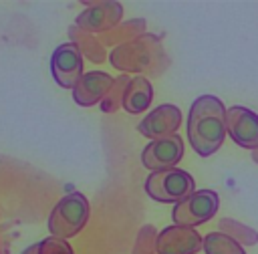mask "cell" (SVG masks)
Returning a JSON list of instances; mask_svg holds the SVG:
<instances>
[{
  "instance_id": "obj_1",
  "label": "cell",
  "mask_w": 258,
  "mask_h": 254,
  "mask_svg": "<svg viewBox=\"0 0 258 254\" xmlns=\"http://www.w3.org/2000/svg\"><path fill=\"white\" fill-rule=\"evenodd\" d=\"M226 107L214 95L198 97L187 113V139L200 157L216 153L226 137Z\"/></svg>"
},
{
  "instance_id": "obj_2",
  "label": "cell",
  "mask_w": 258,
  "mask_h": 254,
  "mask_svg": "<svg viewBox=\"0 0 258 254\" xmlns=\"http://www.w3.org/2000/svg\"><path fill=\"white\" fill-rule=\"evenodd\" d=\"M109 62L123 73H137V77H159L169 67V56L157 34H143L109 52Z\"/></svg>"
},
{
  "instance_id": "obj_3",
  "label": "cell",
  "mask_w": 258,
  "mask_h": 254,
  "mask_svg": "<svg viewBox=\"0 0 258 254\" xmlns=\"http://www.w3.org/2000/svg\"><path fill=\"white\" fill-rule=\"evenodd\" d=\"M89 220V202L85 194L71 192L62 196L48 214V234L52 238L69 240L79 234Z\"/></svg>"
},
{
  "instance_id": "obj_4",
  "label": "cell",
  "mask_w": 258,
  "mask_h": 254,
  "mask_svg": "<svg viewBox=\"0 0 258 254\" xmlns=\"http://www.w3.org/2000/svg\"><path fill=\"white\" fill-rule=\"evenodd\" d=\"M196 192L194 177L179 167L153 171L145 179V194L161 204H179Z\"/></svg>"
},
{
  "instance_id": "obj_5",
  "label": "cell",
  "mask_w": 258,
  "mask_h": 254,
  "mask_svg": "<svg viewBox=\"0 0 258 254\" xmlns=\"http://www.w3.org/2000/svg\"><path fill=\"white\" fill-rule=\"evenodd\" d=\"M218 208H220V198L214 189H196L189 198L173 206L171 218H173V224L177 226L196 228L212 220Z\"/></svg>"
},
{
  "instance_id": "obj_6",
  "label": "cell",
  "mask_w": 258,
  "mask_h": 254,
  "mask_svg": "<svg viewBox=\"0 0 258 254\" xmlns=\"http://www.w3.org/2000/svg\"><path fill=\"white\" fill-rule=\"evenodd\" d=\"M83 65H85V58H83L81 50L73 42L58 44L50 54L52 79L64 89H73L79 83V79L85 75L83 73Z\"/></svg>"
},
{
  "instance_id": "obj_7",
  "label": "cell",
  "mask_w": 258,
  "mask_h": 254,
  "mask_svg": "<svg viewBox=\"0 0 258 254\" xmlns=\"http://www.w3.org/2000/svg\"><path fill=\"white\" fill-rule=\"evenodd\" d=\"M181 157H183V139L177 133L149 141L141 151V163L147 169H151V173L177 167Z\"/></svg>"
},
{
  "instance_id": "obj_8",
  "label": "cell",
  "mask_w": 258,
  "mask_h": 254,
  "mask_svg": "<svg viewBox=\"0 0 258 254\" xmlns=\"http://www.w3.org/2000/svg\"><path fill=\"white\" fill-rule=\"evenodd\" d=\"M123 16V4L115 0H103V2H93L89 8H85L77 18L75 24L91 34H103L111 28H115L121 22Z\"/></svg>"
},
{
  "instance_id": "obj_9",
  "label": "cell",
  "mask_w": 258,
  "mask_h": 254,
  "mask_svg": "<svg viewBox=\"0 0 258 254\" xmlns=\"http://www.w3.org/2000/svg\"><path fill=\"white\" fill-rule=\"evenodd\" d=\"M226 129L232 141L244 149H258V115L242 105L226 109Z\"/></svg>"
},
{
  "instance_id": "obj_10",
  "label": "cell",
  "mask_w": 258,
  "mask_h": 254,
  "mask_svg": "<svg viewBox=\"0 0 258 254\" xmlns=\"http://www.w3.org/2000/svg\"><path fill=\"white\" fill-rule=\"evenodd\" d=\"M181 125V111L179 107L165 103L155 107L151 113H147L139 123H137V131L145 137H149L151 141L161 139V137H169L175 135L177 129Z\"/></svg>"
},
{
  "instance_id": "obj_11",
  "label": "cell",
  "mask_w": 258,
  "mask_h": 254,
  "mask_svg": "<svg viewBox=\"0 0 258 254\" xmlns=\"http://www.w3.org/2000/svg\"><path fill=\"white\" fill-rule=\"evenodd\" d=\"M204 250V238L196 228L167 226L157 236V254H198Z\"/></svg>"
},
{
  "instance_id": "obj_12",
  "label": "cell",
  "mask_w": 258,
  "mask_h": 254,
  "mask_svg": "<svg viewBox=\"0 0 258 254\" xmlns=\"http://www.w3.org/2000/svg\"><path fill=\"white\" fill-rule=\"evenodd\" d=\"M113 81L115 79L109 73H103V71L85 73L79 79V83L73 87V99H75V103L81 105V107L99 105L105 99V95L109 93Z\"/></svg>"
},
{
  "instance_id": "obj_13",
  "label": "cell",
  "mask_w": 258,
  "mask_h": 254,
  "mask_svg": "<svg viewBox=\"0 0 258 254\" xmlns=\"http://www.w3.org/2000/svg\"><path fill=\"white\" fill-rule=\"evenodd\" d=\"M143 34H147L145 18H129L125 22H119L115 28L99 34L97 38L101 40L103 46H111V50H113V48L123 46V44L131 42V40H135V38H139Z\"/></svg>"
},
{
  "instance_id": "obj_14",
  "label": "cell",
  "mask_w": 258,
  "mask_h": 254,
  "mask_svg": "<svg viewBox=\"0 0 258 254\" xmlns=\"http://www.w3.org/2000/svg\"><path fill=\"white\" fill-rule=\"evenodd\" d=\"M67 34H69V42H73L81 50V54L87 56L91 62L101 65V62L109 60V54H107L105 46L101 44V40L97 38V34H91V32L79 28L77 24H71Z\"/></svg>"
},
{
  "instance_id": "obj_15",
  "label": "cell",
  "mask_w": 258,
  "mask_h": 254,
  "mask_svg": "<svg viewBox=\"0 0 258 254\" xmlns=\"http://www.w3.org/2000/svg\"><path fill=\"white\" fill-rule=\"evenodd\" d=\"M153 99V87L149 83V79L145 77H131V83L125 91V99H123V109L129 115H139L143 113Z\"/></svg>"
},
{
  "instance_id": "obj_16",
  "label": "cell",
  "mask_w": 258,
  "mask_h": 254,
  "mask_svg": "<svg viewBox=\"0 0 258 254\" xmlns=\"http://www.w3.org/2000/svg\"><path fill=\"white\" fill-rule=\"evenodd\" d=\"M220 232L230 236L232 240H236L240 246L246 244V246H252V244H258V232L242 222H236L234 218H222L220 224H218Z\"/></svg>"
},
{
  "instance_id": "obj_17",
  "label": "cell",
  "mask_w": 258,
  "mask_h": 254,
  "mask_svg": "<svg viewBox=\"0 0 258 254\" xmlns=\"http://www.w3.org/2000/svg\"><path fill=\"white\" fill-rule=\"evenodd\" d=\"M204 252L206 254H246L236 240L222 234L220 230L204 236Z\"/></svg>"
},
{
  "instance_id": "obj_18",
  "label": "cell",
  "mask_w": 258,
  "mask_h": 254,
  "mask_svg": "<svg viewBox=\"0 0 258 254\" xmlns=\"http://www.w3.org/2000/svg\"><path fill=\"white\" fill-rule=\"evenodd\" d=\"M131 83V77L129 75H119L115 77L109 93L105 95V99L99 103V109L103 113H115L119 107H123V99H125V91Z\"/></svg>"
},
{
  "instance_id": "obj_19",
  "label": "cell",
  "mask_w": 258,
  "mask_h": 254,
  "mask_svg": "<svg viewBox=\"0 0 258 254\" xmlns=\"http://www.w3.org/2000/svg\"><path fill=\"white\" fill-rule=\"evenodd\" d=\"M157 236H159V232L155 230L153 224L141 226L131 254H157Z\"/></svg>"
},
{
  "instance_id": "obj_20",
  "label": "cell",
  "mask_w": 258,
  "mask_h": 254,
  "mask_svg": "<svg viewBox=\"0 0 258 254\" xmlns=\"http://www.w3.org/2000/svg\"><path fill=\"white\" fill-rule=\"evenodd\" d=\"M40 254H75V252L67 240L48 236V238L40 240Z\"/></svg>"
},
{
  "instance_id": "obj_21",
  "label": "cell",
  "mask_w": 258,
  "mask_h": 254,
  "mask_svg": "<svg viewBox=\"0 0 258 254\" xmlns=\"http://www.w3.org/2000/svg\"><path fill=\"white\" fill-rule=\"evenodd\" d=\"M20 254H40V242H36V244H32V246L24 248Z\"/></svg>"
},
{
  "instance_id": "obj_22",
  "label": "cell",
  "mask_w": 258,
  "mask_h": 254,
  "mask_svg": "<svg viewBox=\"0 0 258 254\" xmlns=\"http://www.w3.org/2000/svg\"><path fill=\"white\" fill-rule=\"evenodd\" d=\"M252 159L258 163V149H254V151H252Z\"/></svg>"
}]
</instances>
